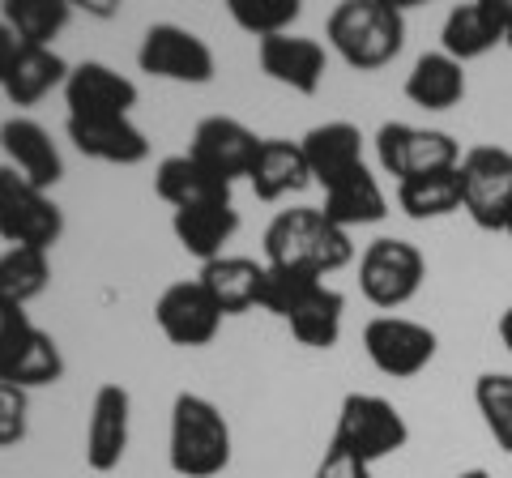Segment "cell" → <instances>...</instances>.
<instances>
[{
	"instance_id": "1",
	"label": "cell",
	"mask_w": 512,
	"mask_h": 478,
	"mask_svg": "<svg viewBox=\"0 0 512 478\" xmlns=\"http://www.w3.org/2000/svg\"><path fill=\"white\" fill-rule=\"evenodd\" d=\"M265 265L299 269L312 278H329L355 261V244L350 231L333 227L320 205H291L278 210L274 222L265 227Z\"/></svg>"
},
{
	"instance_id": "2",
	"label": "cell",
	"mask_w": 512,
	"mask_h": 478,
	"mask_svg": "<svg viewBox=\"0 0 512 478\" xmlns=\"http://www.w3.org/2000/svg\"><path fill=\"white\" fill-rule=\"evenodd\" d=\"M325 39L350 69L376 73L406 47V5L397 0H342L325 18Z\"/></svg>"
},
{
	"instance_id": "3",
	"label": "cell",
	"mask_w": 512,
	"mask_h": 478,
	"mask_svg": "<svg viewBox=\"0 0 512 478\" xmlns=\"http://www.w3.org/2000/svg\"><path fill=\"white\" fill-rule=\"evenodd\" d=\"M235 440L231 423L210 397L175 393L171 402V432H167V466L180 478H218L231 466Z\"/></svg>"
},
{
	"instance_id": "4",
	"label": "cell",
	"mask_w": 512,
	"mask_h": 478,
	"mask_svg": "<svg viewBox=\"0 0 512 478\" xmlns=\"http://www.w3.org/2000/svg\"><path fill=\"white\" fill-rule=\"evenodd\" d=\"M406 444H410V423L389 397H380V393H346L342 397L329 449L355 457L363 466H376L384 457H397Z\"/></svg>"
},
{
	"instance_id": "5",
	"label": "cell",
	"mask_w": 512,
	"mask_h": 478,
	"mask_svg": "<svg viewBox=\"0 0 512 478\" xmlns=\"http://www.w3.org/2000/svg\"><path fill=\"white\" fill-rule=\"evenodd\" d=\"M427 282V257L419 244L397 235H380L359 252V291L384 316L406 308Z\"/></svg>"
},
{
	"instance_id": "6",
	"label": "cell",
	"mask_w": 512,
	"mask_h": 478,
	"mask_svg": "<svg viewBox=\"0 0 512 478\" xmlns=\"http://www.w3.org/2000/svg\"><path fill=\"white\" fill-rule=\"evenodd\" d=\"M60 235H64V210L52 201V193L0 163V239L9 248L52 252Z\"/></svg>"
},
{
	"instance_id": "7",
	"label": "cell",
	"mask_w": 512,
	"mask_h": 478,
	"mask_svg": "<svg viewBox=\"0 0 512 478\" xmlns=\"http://www.w3.org/2000/svg\"><path fill=\"white\" fill-rule=\"evenodd\" d=\"M461 175V214L478 231H500L512 214V150L470 146L457 163Z\"/></svg>"
},
{
	"instance_id": "8",
	"label": "cell",
	"mask_w": 512,
	"mask_h": 478,
	"mask_svg": "<svg viewBox=\"0 0 512 478\" xmlns=\"http://www.w3.org/2000/svg\"><path fill=\"white\" fill-rule=\"evenodd\" d=\"M461 154H466L461 141L444 129H419V124H402V120H389L376 129V163L397 184L431 171H453Z\"/></svg>"
},
{
	"instance_id": "9",
	"label": "cell",
	"mask_w": 512,
	"mask_h": 478,
	"mask_svg": "<svg viewBox=\"0 0 512 478\" xmlns=\"http://www.w3.org/2000/svg\"><path fill=\"white\" fill-rule=\"evenodd\" d=\"M137 69L180 86H210L218 73L214 47L180 22H154L137 47Z\"/></svg>"
},
{
	"instance_id": "10",
	"label": "cell",
	"mask_w": 512,
	"mask_h": 478,
	"mask_svg": "<svg viewBox=\"0 0 512 478\" xmlns=\"http://www.w3.org/2000/svg\"><path fill=\"white\" fill-rule=\"evenodd\" d=\"M64 376V355L47 329L30 321V312L0 316V385L43 389Z\"/></svg>"
},
{
	"instance_id": "11",
	"label": "cell",
	"mask_w": 512,
	"mask_h": 478,
	"mask_svg": "<svg viewBox=\"0 0 512 478\" xmlns=\"http://www.w3.org/2000/svg\"><path fill=\"white\" fill-rule=\"evenodd\" d=\"M363 350L372 359V368L389 380H414L419 372L431 368L440 350L436 329L423 321H410V316H372L363 325Z\"/></svg>"
},
{
	"instance_id": "12",
	"label": "cell",
	"mask_w": 512,
	"mask_h": 478,
	"mask_svg": "<svg viewBox=\"0 0 512 478\" xmlns=\"http://www.w3.org/2000/svg\"><path fill=\"white\" fill-rule=\"evenodd\" d=\"M154 325L171 346L201 350L218 338L222 312L197 278H184V282H171L167 291L154 299Z\"/></svg>"
},
{
	"instance_id": "13",
	"label": "cell",
	"mask_w": 512,
	"mask_h": 478,
	"mask_svg": "<svg viewBox=\"0 0 512 478\" xmlns=\"http://www.w3.org/2000/svg\"><path fill=\"white\" fill-rule=\"evenodd\" d=\"M261 141L265 137H256L244 120H235V116H205L197 129H192L188 158H192V163H201L210 175H218V180L235 184V180H248Z\"/></svg>"
},
{
	"instance_id": "14",
	"label": "cell",
	"mask_w": 512,
	"mask_h": 478,
	"mask_svg": "<svg viewBox=\"0 0 512 478\" xmlns=\"http://www.w3.org/2000/svg\"><path fill=\"white\" fill-rule=\"evenodd\" d=\"M141 90L133 77L116 73L103 60H82L73 65L64 82V107L73 120H107V116H133Z\"/></svg>"
},
{
	"instance_id": "15",
	"label": "cell",
	"mask_w": 512,
	"mask_h": 478,
	"mask_svg": "<svg viewBox=\"0 0 512 478\" xmlns=\"http://www.w3.org/2000/svg\"><path fill=\"white\" fill-rule=\"evenodd\" d=\"M128 436H133V397L124 385L107 380L94 389L90 419H86V466L94 474L120 470V461L128 453Z\"/></svg>"
},
{
	"instance_id": "16",
	"label": "cell",
	"mask_w": 512,
	"mask_h": 478,
	"mask_svg": "<svg viewBox=\"0 0 512 478\" xmlns=\"http://www.w3.org/2000/svg\"><path fill=\"white\" fill-rule=\"evenodd\" d=\"M508 18H512V0H470V5H453L440 26V52L453 56L457 65L487 56L491 47L508 43Z\"/></svg>"
},
{
	"instance_id": "17",
	"label": "cell",
	"mask_w": 512,
	"mask_h": 478,
	"mask_svg": "<svg viewBox=\"0 0 512 478\" xmlns=\"http://www.w3.org/2000/svg\"><path fill=\"white\" fill-rule=\"evenodd\" d=\"M256 65L269 82H278L295 94H312L325 86V73H329V52L320 47L312 35H274V39H261L256 43Z\"/></svg>"
},
{
	"instance_id": "18",
	"label": "cell",
	"mask_w": 512,
	"mask_h": 478,
	"mask_svg": "<svg viewBox=\"0 0 512 478\" xmlns=\"http://www.w3.org/2000/svg\"><path fill=\"white\" fill-rule=\"evenodd\" d=\"M64 137L73 150L94 163L111 167H137L150 158V137L137 129L133 116H107V120H64Z\"/></svg>"
},
{
	"instance_id": "19",
	"label": "cell",
	"mask_w": 512,
	"mask_h": 478,
	"mask_svg": "<svg viewBox=\"0 0 512 478\" xmlns=\"http://www.w3.org/2000/svg\"><path fill=\"white\" fill-rule=\"evenodd\" d=\"M0 150H5V167H13L22 180L47 188V193H52V188L64 180L60 146H56L52 133H47L39 120L9 116L5 124H0Z\"/></svg>"
},
{
	"instance_id": "20",
	"label": "cell",
	"mask_w": 512,
	"mask_h": 478,
	"mask_svg": "<svg viewBox=\"0 0 512 478\" xmlns=\"http://www.w3.org/2000/svg\"><path fill=\"white\" fill-rule=\"evenodd\" d=\"M299 146H303V158H308L312 184H320V188L338 184L342 175L363 167V133L350 120L316 124V129L299 137Z\"/></svg>"
},
{
	"instance_id": "21",
	"label": "cell",
	"mask_w": 512,
	"mask_h": 478,
	"mask_svg": "<svg viewBox=\"0 0 512 478\" xmlns=\"http://www.w3.org/2000/svg\"><path fill=\"white\" fill-rule=\"evenodd\" d=\"M325 218L342 231H355V227H376V222L389 218V197H384L380 180L372 175V167H355L350 175H342L338 184L325 188Z\"/></svg>"
},
{
	"instance_id": "22",
	"label": "cell",
	"mask_w": 512,
	"mask_h": 478,
	"mask_svg": "<svg viewBox=\"0 0 512 478\" xmlns=\"http://www.w3.org/2000/svg\"><path fill=\"white\" fill-rule=\"evenodd\" d=\"M197 282L210 291L222 316H244L252 308H261V291H265V261L252 257H218L210 265H201Z\"/></svg>"
},
{
	"instance_id": "23",
	"label": "cell",
	"mask_w": 512,
	"mask_h": 478,
	"mask_svg": "<svg viewBox=\"0 0 512 478\" xmlns=\"http://www.w3.org/2000/svg\"><path fill=\"white\" fill-rule=\"evenodd\" d=\"M231 188L227 180L210 175L201 163H192L188 154H167L163 163L154 167V193L158 201L175 210H197V205H218V201H231Z\"/></svg>"
},
{
	"instance_id": "24",
	"label": "cell",
	"mask_w": 512,
	"mask_h": 478,
	"mask_svg": "<svg viewBox=\"0 0 512 478\" xmlns=\"http://www.w3.org/2000/svg\"><path fill=\"white\" fill-rule=\"evenodd\" d=\"M171 231H175V239H180V248L188 252V257L210 265L218 257H227V244L239 231V210H235V201L197 205V210H175Z\"/></svg>"
},
{
	"instance_id": "25",
	"label": "cell",
	"mask_w": 512,
	"mask_h": 478,
	"mask_svg": "<svg viewBox=\"0 0 512 478\" xmlns=\"http://www.w3.org/2000/svg\"><path fill=\"white\" fill-rule=\"evenodd\" d=\"M248 184L261 201H282V197L303 193V188L312 184L303 146L299 141H286V137H265L261 150H256V163L248 171Z\"/></svg>"
},
{
	"instance_id": "26",
	"label": "cell",
	"mask_w": 512,
	"mask_h": 478,
	"mask_svg": "<svg viewBox=\"0 0 512 478\" xmlns=\"http://www.w3.org/2000/svg\"><path fill=\"white\" fill-rule=\"evenodd\" d=\"M406 99L423 111H453L466 99V65L444 52H423L406 73Z\"/></svg>"
},
{
	"instance_id": "27",
	"label": "cell",
	"mask_w": 512,
	"mask_h": 478,
	"mask_svg": "<svg viewBox=\"0 0 512 478\" xmlns=\"http://www.w3.org/2000/svg\"><path fill=\"white\" fill-rule=\"evenodd\" d=\"M342 321H346V295L329 282L312 286V295L286 316L291 338L299 346H308V350H333L338 346L342 342Z\"/></svg>"
},
{
	"instance_id": "28",
	"label": "cell",
	"mask_w": 512,
	"mask_h": 478,
	"mask_svg": "<svg viewBox=\"0 0 512 478\" xmlns=\"http://www.w3.org/2000/svg\"><path fill=\"white\" fill-rule=\"evenodd\" d=\"M69 65H64V56L52 52V47H22V56L13 60V69L5 77V99L13 107H35L43 103L52 90H64L69 82Z\"/></svg>"
},
{
	"instance_id": "29",
	"label": "cell",
	"mask_w": 512,
	"mask_h": 478,
	"mask_svg": "<svg viewBox=\"0 0 512 478\" xmlns=\"http://www.w3.org/2000/svg\"><path fill=\"white\" fill-rule=\"evenodd\" d=\"M52 286V252L5 248L0 252V316L26 312V304Z\"/></svg>"
},
{
	"instance_id": "30",
	"label": "cell",
	"mask_w": 512,
	"mask_h": 478,
	"mask_svg": "<svg viewBox=\"0 0 512 478\" xmlns=\"http://www.w3.org/2000/svg\"><path fill=\"white\" fill-rule=\"evenodd\" d=\"M397 205L414 222H436L448 214H461V175L453 171H431L397 184Z\"/></svg>"
},
{
	"instance_id": "31",
	"label": "cell",
	"mask_w": 512,
	"mask_h": 478,
	"mask_svg": "<svg viewBox=\"0 0 512 478\" xmlns=\"http://www.w3.org/2000/svg\"><path fill=\"white\" fill-rule=\"evenodd\" d=\"M0 18L26 47H52V39L73 22V5L69 0H5Z\"/></svg>"
},
{
	"instance_id": "32",
	"label": "cell",
	"mask_w": 512,
	"mask_h": 478,
	"mask_svg": "<svg viewBox=\"0 0 512 478\" xmlns=\"http://www.w3.org/2000/svg\"><path fill=\"white\" fill-rule=\"evenodd\" d=\"M231 22L244 35L274 39V35H291V26L303 18V0H227Z\"/></svg>"
},
{
	"instance_id": "33",
	"label": "cell",
	"mask_w": 512,
	"mask_h": 478,
	"mask_svg": "<svg viewBox=\"0 0 512 478\" xmlns=\"http://www.w3.org/2000/svg\"><path fill=\"white\" fill-rule=\"evenodd\" d=\"M474 406L504 453H512V372H483L474 380Z\"/></svg>"
},
{
	"instance_id": "34",
	"label": "cell",
	"mask_w": 512,
	"mask_h": 478,
	"mask_svg": "<svg viewBox=\"0 0 512 478\" xmlns=\"http://www.w3.org/2000/svg\"><path fill=\"white\" fill-rule=\"evenodd\" d=\"M325 278H312V274H299V269H278V265H265V291H261V308L269 316L286 321L303 299L312 295V286H320Z\"/></svg>"
},
{
	"instance_id": "35",
	"label": "cell",
	"mask_w": 512,
	"mask_h": 478,
	"mask_svg": "<svg viewBox=\"0 0 512 478\" xmlns=\"http://www.w3.org/2000/svg\"><path fill=\"white\" fill-rule=\"evenodd\" d=\"M30 432V393L0 385V449H18Z\"/></svg>"
},
{
	"instance_id": "36",
	"label": "cell",
	"mask_w": 512,
	"mask_h": 478,
	"mask_svg": "<svg viewBox=\"0 0 512 478\" xmlns=\"http://www.w3.org/2000/svg\"><path fill=\"white\" fill-rule=\"evenodd\" d=\"M312 478H372V466H363V461L346 457L338 449H325V457H320V466L312 470Z\"/></svg>"
},
{
	"instance_id": "37",
	"label": "cell",
	"mask_w": 512,
	"mask_h": 478,
	"mask_svg": "<svg viewBox=\"0 0 512 478\" xmlns=\"http://www.w3.org/2000/svg\"><path fill=\"white\" fill-rule=\"evenodd\" d=\"M22 47H26V43L13 35V26H9L5 18H0V86H5V77H9V69H13V60L22 56Z\"/></svg>"
},
{
	"instance_id": "38",
	"label": "cell",
	"mask_w": 512,
	"mask_h": 478,
	"mask_svg": "<svg viewBox=\"0 0 512 478\" xmlns=\"http://www.w3.org/2000/svg\"><path fill=\"white\" fill-rule=\"evenodd\" d=\"M495 333H500V342L508 346V355H512V304L500 312V325H495Z\"/></svg>"
},
{
	"instance_id": "39",
	"label": "cell",
	"mask_w": 512,
	"mask_h": 478,
	"mask_svg": "<svg viewBox=\"0 0 512 478\" xmlns=\"http://www.w3.org/2000/svg\"><path fill=\"white\" fill-rule=\"evenodd\" d=\"M90 13H99V18H111V13H116V9L103 5V0H99V5H90Z\"/></svg>"
},
{
	"instance_id": "40",
	"label": "cell",
	"mask_w": 512,
	"mask_h": 478,
	"mask_svg": "<svg viewBox=\"0 0 512 478\" xmlns=\"http://www.w3.org/2000/svg\"><path fill=\"white\" fill-rule=\"evenodd\" d=\"M457 478H491V474H487V470H478V466H474V470H461Z\"/></svg>"
},
{
	"instance_id": "41",
	"label": "cell",
	"mask_w": 512,
	"mask_h": 478,
	"mask_svg": "<svg viewBox=\"0 0 512 478\" xmlns=\"http://www.w3.org/2000/svg\"><path fill=\"white\" fill-rule=\"evenodd\" d=\"M504 235H508V239H512V214H508V222H504Z\"/></svg>"
}]
</instances>
